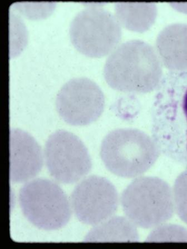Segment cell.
I'll return each mask as SVG.
<instances>
[{
  "mask_svg": "<svg viewBox=\"0 0 187 249\" xmlns=\"http://www.w3.org/2000/svg\"><path fill=\"white\" fill-rule=\"evenodd\" d=\"M114 15L91 6L78 13L70 23V40L82 54L92 58L109 55L122 39V30Z\"/></svg>",
  "mask_w": 187,
  "mask_h": 249,
  "instance_id": "cell-6",
  "label": "cell"
},
{
  "mask_svg": "<svg viewBox=\"0 0 187 249\" xmlns=\"http://www.w3.org/2000/svg\"><path fill=\"white\" fill-rule=\"evenodd\" d=\"M116 18L121 26L132 32L143 33L154 25L158 7L154 2H116Z\"/></svg>",
  "mask_w": 187,
  "mask_h": 249,
  "instance_id": "cell-12",
  "label": "cell"
},
{
  "mask_svg": "<svg viewBox=\"0 0 187 249\" xmlns=\"http://www.w3.org/2000/svg\"><path fill=\"white\" fill-rule=\"evenodd\" d=\"M148 242H187V229L181 225L163 224L153 229Z\"/></svg>",
  "mask_w": 187,
  "mask_h": 249,
  "instance_id": "cell-14",
  "label": "cell"
},
{
  "mask_svg": "<svg viewBox=\"0 0 187 249\" xmlns=\"http://www.w3.org/2000/svg\"><path fill=\"white\" fill-rule=\"evenodd\" d=\"M10 137V180L14 183L29 181L42 169L41 147L32 136L19 128H12Z\"/></svg>",
  "mask_w": 187,
  "mask_h": 249,
  "instance_id": "cell-10",
  "label": "cell"
},
{
  "mask_svg": "<svg viewBox=\"0 0 187 249\" xmlns=\"http://www.w3.org/2000/svg\"><path fill=\"white\" fill-rule=\"evenodd\" d=\"M137 227L126 216H113L94 226L86 235L85 242H136Z\"/></svg>",
  "mask_w": 187,
  "mask_h": 249,
  "instance_id": "cell-13",
  "label": "cell"
},
{
  "mask_svg": "<svg viewBox=\"0 0 187 249\" xmlns=\"http://www.w3.org/2000/svg\"><path fill=\"white\" fill-rule=\"evenodd\" d=\"M119 201L114 185L107 178L96 175L84 178L71 195L72 208L77 219L92 226L114 216Z\"/></svg>",
  "mask_w": 187,
  "mask_h": 249,
  "instance_id": "cell-9",
  "label": "cell"
},
{
  "mask_svg": "<svg viewBox=\"0 0 187 249\" xmlns=\"http://www.w3.org/2000/svg\"><path fill=\"white\" fill-rule=\"evenodd\" d=\"M46 166L55 180L72 184L84 178L92 168L87 147L77 136L57 130L47 140L44 150Z\"/></svg>",
  "mask_w": 187,
  "mask_h": 249,
  "instance_id": "cell-7",
  "label": "cell"
},
{
  "mask_svg": "<svg viewBox=\"0 0 187 249\" xmlns=\"http://www.w3.org/2000/svg\"><path fill=\"white\" fill-rule=\"evenodd\" d=\"M161 151L157 142L142 130L118 128L109 132L100 146V157L106 168L124 178L142 177L154 165Z\"/></svg>",
  "mask_w": 187,
  "mask_h": 249,
  "instance_id": "cell-3",
  "label": "cell"
},
{
  "mask_svg": "<svg viewBox=\"0 0 187 249\" xmlns=\"http://www.w3.org/2000/svg\"><path fill=\"white\" fill-rule=\"evenodd\" d=\"M19 202L26 219L45 231L64 227L72 216L67 196L49 179L38 178L26 183L19 191Z\"/></svg>",
  "mask_w": 187,
  "mask_h": 249,
  "instance_id": "cell-5",
  "label": "cell"
},
{
  "mask_svg": "<svg viewBox=\"0 0 187 249\" xmlns=\"http://www.w3.org/2000/svg\"><path fill=\"white\" fill-rule=\"evenodd\" d=\"M120 201L125 215L137 228L154 229L168 223L175 212L173 189L157 177L135 178Z\"/></svg>",
  "mask_w": 187,
  "mask_h": 249,
  "instance_id": "cell-4",
  "label": "cell"
},
{
  "mask_svg": "<svg viewBox=\"0 0 187 249\" xmlns=\"http://www.w3.org/2000/svg\"><path fill=\"white\" fill-rule=\"evenodd\" d=\"M170 5L175 10L187 14V3H169Z\"/></svg>",
  "mask_w": 187,
  "mask_h": 249,
  "instance_id": "cell-16",
  "label": "cell"
},
{
  "mask_svg": "<svg viewBox=\"0 0 187 249\" xmlns=\"http://www.w3.org/2000/svg\"><path fill=\"white\" fill-rule=\"evenodd\" d=\"M105 96L102 90L91 79L74 78L58 91L56 107L64 122L73 126H85L95 122L104 111Z\"/></svg>",
  "mask_w": 187,
  "mask_h": 249,
  "instance_id": "cell-8",
  "label": "cell"
},
{
  "mask_svg": "<svg viewBox=\"0 0 187 249\" xmlns=\"http://www.w3.org/2000/svg\"><path fill=\"white\" fill-rule=\"evenodd\" d=\"M156 90L153 138L161 152L187 162V72L169 71Z\"/></svg>",
  "mask_w": 187,
  "mask_h": 249,
  "instance_id": "cell-1",
  "label": "cell"
},
{
  "mask_svg": "<svg viewBox=\"0 0 187 249\" xmlns=\"http://www.w3.org/2000/svg\"><path fill=\"white\" fill-rule=\"evenodd\" d=\"M172 189L175 212L187 225V169L179 175Z\"/></svg>",
  "mask_w": 187,
  "mask_h": 249,
  "instance_id": "cell-15",
  "label": "cell"
},
{
  "mask_svg": "<svg viewBox=\"0 0 187 249\" xmlns=\"http://www.w3.org/2000/svg\"><path fill=\"white\" fill-rule=\"evenodd\" d=\"M161 63L170 72H187V23H173L160 31L154 47Z\"/></svg>",
  "mask_w": 187,
  "mask_h": 249,
  "instance_id": "cell-11",
  "label": "cell"
},
{
  "mask_svg": "<svg viewBox=\"0 0 187 249\" xmlns=\"http://www.w3.org/2000/svg\"><path fill=\"white\" fill-rule=\"evenodd\" d=\"M163 67L154 47L143 40H131L119 44L108 55L104 77L116 91L146 93L158 88Z\"/></svg>",
  "mask_w": 187,
  "mask_h": 249,
  "instance_id": "cell-2",
  "label": "cell"
}]
</instances>
